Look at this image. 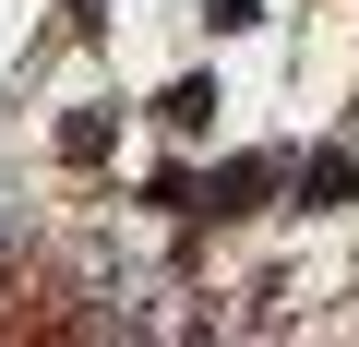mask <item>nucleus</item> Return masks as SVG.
Returning a JSON list of instances; mask_svg holds the SVG:
<instances>
[{"label":"nucleus","instance_id":"obj_3","mask_svg":"<svg viewBox=\"0 0 359 347\" xmlns=\"http://www.w3.org/2000/svg\"><path fill=\"white\" fill-rule=\"evenodd\" d=\"M347 192H359L347 156H311V168H299V204H347Z\"/></svg>","mask_w":359,"mask_h":347},{"label":"nucleus","instance_id":"obj_4","mask_svg":"<svg viewBox=\"0 0 359 347\" xmlns=\"http://www.w3.org/2000/svg\"><path fill=\"white\" fill-rule=\"evenodd\" d=\"M60 156L96 168V156H108V108H72V120H60Z\"/></svg>","mask_w":359,"mask_h":347},{"label":"nucleus","instance_id":"obj_1","mask_svg":"<svg viewBox=\"0 0 359 347\" xmlns=\"http://www.w3.org/2000/svg\"><path fill=\"white\" fill-rule=\"evenodd\" d=\"M264 180H276V168H264V156H228V168H216V180H204V204H192V216H240V204H252Z\"/></svg>","mask_w":359,"mask_h":347},{"label":"nucleus","instance_id":"obj_2","mask_svg":"<svg viewBox=\"0 0 359 347\" xmlns=\"http://www.w3.org/2000/svg\"><path fill=\"white\" fill-rule=\"evenodd\" d=\"M216 108H228V96H216L204 72H192V84H168V96H156V120H168V132H216Z\"/></svg>","mask_w":359,"mask_h":347},{"label":"nucleus","instance_id":"obj_5","mask_svg":"<svg viewBox=\"0 0 359 347\" xmlns=\"http://www.w3.org/2000/svg\"><path fill=\"white\" fill-rule=\"evenodd\" d=\"M72 13H84V25H96V0H72Z\"/></svg>","mask_w":359,"mask_h":347}]
</instances>
